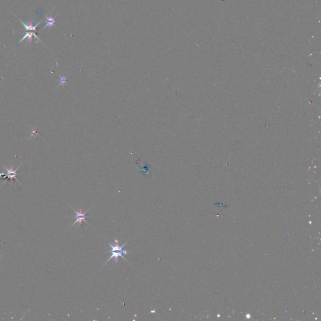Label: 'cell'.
<instances>
[{"label":"cell","instance_id":"cell-1","mask_svg":"<svg viewBox=\"0 0 321 321\" xmlns=\"http://www.w3.org/2000/svg\"><path fill=\"white\" fill-rule=\"evenodd\" d=\"M115 245H111L110 243H109V245L111 247V250H110V253H111V256L110 257V258H109V259L107 260V261L105 262V264L102 265V267H104L105 265H106L107 263L112 259V258H115V263H117L118 262V258L119 257H121L123 259L126 261L127 263L128 262L126 260V258H125L123 256V254H124V255H127V254L129 253L128 251L126 250H124L123 248L125 246V245H126L127 242L124 243L122 246H120L119 245V241L117 240H115Z\"/></svg>","mask_w":321,"mask_h":321},{"label":"cell","instance_id":"cell-2","mask_svg":"<svg viewBox=\"0 0 321 321\" xmlns=\"http://www.w3.org/2000/svg\"><path fill=\"white\" fill-rule=\"evenodd\" d=\"M89 209H90V208H88L87 211H84V212L82 211V208H80V210L78 211L75 210V209H74L75 213H76V216H75V218H76V220H75V221L74 223L72 225V226H73L75 224H76V223H78V226H81L82 223H83V221L86 222L87 224H88L89 225V224L88 223V222L86 220V214L88 212V211L89 210Z\"/></svg>","mask_w":321,"mask_h":321},{"label":"cell","instance_id":"cell-3","mask_svg":"<svg viewBox=\"0 0 321 321\" xmlns=\"http://www.w3.org/2000/svg\"><path fill=\"white\" fill-rule=\"evenodd\" d=\"M3 167H4V169H5L7 171V175H4V174H3V173H1V174H0V177H3H3H7V178H6V180L4 181L3 184L5 183V182L7 181V180H8V179H13V178H15V179H16V180L17 181L20 182V181H18V180L17 178H16V176L18 175L17 173H16V171H17L18 169V168L20 167V166L18 168H16V169H13V167H12L11 168H10V169H8V168H5L4 166H3Z\"/></svg>","mask_w":321,"mask_h":321},{"label":"cell","instance_id":"cell-4","mask_svg":"<svg viewBox=\"0 0 321 321\" xmlns=\"http://www.w3.org/2000/svg\"><path fill=\"white\" fill-rule=\"evenodd\" d=\"M20 21L21 23L22 24H23V26H24V27H25V29H26V31H28V30H33V32H37V27L38 26V25L40 23V22H41V21H40V22H39V23H38L36 25H34V24H33V23L32 21H31L30 23H29L28 24H26V23H23V22L21 20H20Z\"/></svg>","mask_w":321,"mask_h":321},{"label":"cell","instance_id":"cell-5","mask_svg":"<svg viewBox=\"0 0 321 321\" xmlns=\"http://www.w3.org/2000/svg\"><path fill=\"white\" fill-rule=\"evenodd\" d=\"M36 33L35 32H26L25 35H24L23 38L21 40V41L20 42H23L25 39H27V42H29V43H31V42H32V36H34L35 38H37L39 40V41H40V40L37 36L36 33Z\"/></svg>","mask_w":321,"mask_h":321},{"label":"cell","instance_id":"cell-6","mask_svg":"<svg viewBox=\"0 0 321 321\" xmlns=\"http://www.w3.org/2000/svg\"><path fill=\"white\" fill-rule=\"evenodd\" d=\"M46 19H47V25L44 26L43 29L47 27H52V26H55L54 25L55 23V17H53L52 16H47Z\"/></svg>","mask_w":321,"mask_h":321}]
</instances>
